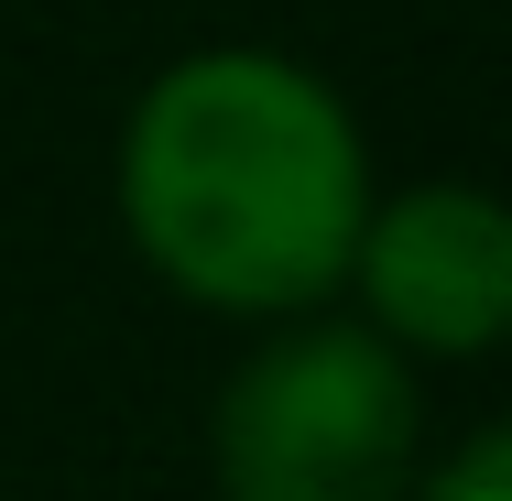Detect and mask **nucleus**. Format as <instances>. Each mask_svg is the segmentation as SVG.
<instances>
[{
	"label": "nucleus",
	"mask_w": 512,
	"mask_h": 501,
	"mask_svg": "<svg viewBox=\"0 0 512 501\" xmlns=\"http://www.w3.org/2000/svg\"><path fill=\"white\" fill-rule=\"evenodd\" d=\"M414 501H512V436H502V425H491V436H469V447H458V458H447Z\"/></svg>",
	"instance_id": "4"
},
{
	"label": "nucleus",
	"mask_w": 512,
	"mask_h": 501,
	"mask_svg": "<svg viewBox=\"0 0 512 501\" xmlns=\"http://www.w3.org/2000/svg\"><path fill=\"white\" fill-rule=\"evenodd\" d=\"M120 218L175 295L218 316H306L349 284L371 153L295 55L207 44L164 66L120 131Z\"/></svg>",
	"instance_id": "1"
},
{
	"label": "nucleus",
	"mask_w": 512,
	"mask_h": 501,
	"mask_svg": "<svg viewBox=\"0 0 512 501\" xmlns=\"http://www.w3.org/2000/svg\"><path fill=\"white\" fill-rule=\"evenodd\" d=\"M349 284L371 295V327L425 360H480L512 327V218L480 186H404L360 218Z\"/></svg>",
	"instance_id": "3"
},
{
	"label": "nucleus",
	"mask_w": 512,
	"mask_h": 501,
	"mask_svg": "<svg viewBox=\"0 0 512 501\" xmlns=\"http://www.w3.org/2000/svg\"><path fill=\"white\" fill-rule=\"evenodd\" d=\"M425 447L414 360L382 327H284L218 393V491L229 501H404Z\"/></svg>",
	"instance_id": "2"
}]
</instances>
